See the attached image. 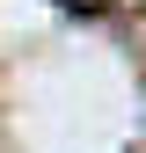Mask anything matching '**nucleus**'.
Returning a JSON list of instances; mask_svg holds the SVG:
<instances>
[{
	"label": "nucleus",
	"mask_w": 146,
	"mask_h": 153,
	"mask_svg": "<svg viewBox=\"0 0 146 153\" xmlns=\"http://www.w3.org/2000/svg\"><path fill=\"white\" fill-rule=\"evenodd\" d=\"M59 7H73V15H110L117 0H59Z\"/></svg>",
	"instance_id": "nucleus-1"
}]
</instances>
